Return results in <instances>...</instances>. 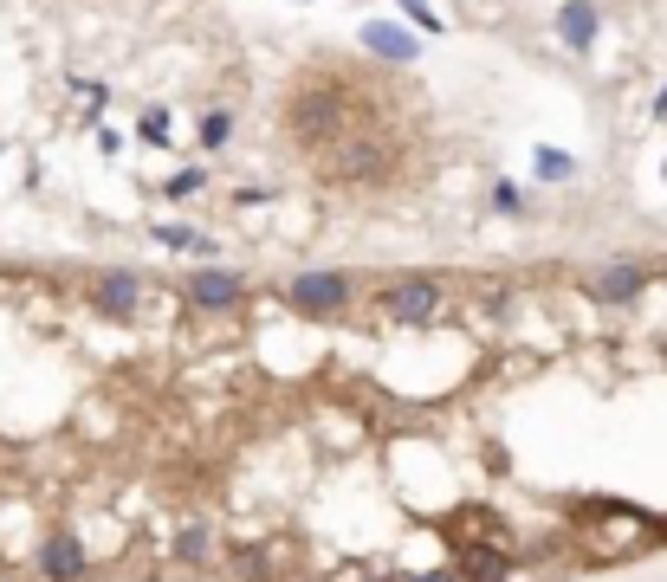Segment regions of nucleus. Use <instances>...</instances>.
Instances as JSON below:
<instances>
[{
	"label": "nucleus",
	"instance_id": "1",
	"mask_svg": "<svg viewBox=\"0 0 667 582\" xmlns=\"http://www.w3.org/2000/svg\"><path fill=\"white\" fill-rule=\"evenodd\" d=\"M667 550V266L201 285L175 582H570Z\"/></svg>",
	"mask_w": 667,
	"mask_h": 582
},
{
	"label": "nucleus",
	"instance_id": "2",
	"mask_svg": "<svg viewBox=\"0 0 667 582\" xmlns=\"http://www.w3.org/2000/svg\"><path fill=\"white\" fill-rule=\"evenodd\" d=\"M201 291L0 259V582H175Z\"/></svg>",
	"mask_w": 667,
	"mask_h": 582
},
{
	"label": "nucleus",
	"instance_id": "5",
	"mask_svg": "<svg viewBox=\"0 0 667 582\" xmlns=\"http://www.w3.org/2000/svg\"><path fill=\"white\" fill-rule=\"evenodd\" d=\"M596 33V7H590V0H577V7H564V39H577V46H583V39H590Z\"/></svg>",
	"mask_w": 667,
	"mask_h": 582
},
{
	"label": "nucleus",
	"instance_id": "4",
	"mask_svg": "<svg viewBox=\"0 0 667 582\" xmlns=\"http://www.w3.org/2000/svg\"><path fill=\"white\" fill-rule=\"evenodd\" d=\"M363 46H370L376 59H389V65H408V59H415V39H408L402 26H383V20L363 26Z\"/></svg>",
	"mask_w": 667,
	"mask_h": 582
},
{
	"label": "nucleus",
	"instance_id": "3",
	"mask_svg": "<svg viewBox=\"0 0 667 582\" xmlns=\"http://www.w3.org/2000/svg\"><path fill=\"white\" fill-rule=\"evenodd\" d=\"M285 130H292L298 156L311 162V175H324L337 188L389 182L402 143H408L389 91L370 85L363 72H344V65H324V72L298 78Z\"/></svg>",
	"mask_w": 667,
	"mask_h": 582
}]
</instances>
